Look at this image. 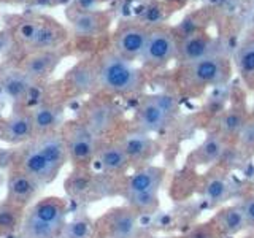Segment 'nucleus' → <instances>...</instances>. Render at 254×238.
Wrapping results in <instances>:
<instances>
[{"label":"nucleus","instance_id":"nucleus-1","mask_svg":"<svg viewBox=\"0 0 254 238\" xmlns=\"http://www.w3.org/2000/svg\"><path fill=\"white\" fill-rule=\"evenodd\" d=\"M99 86L100 91L108 94L127 95L141 89L143 75L141 71L116 53L105 54L97 60Z\"/></svg>","mask_w":254,"mask_h":238},{"label":"nucleus","instance_id":"nucleus-2","mask_svg":"<svg viewBox=\"0 0 254 238\" xmlns=\"http://www.w3.org/2000/svg\"><path fill=\"white\" fill-rule=\"evenodd\" d=\"M61 132L67 146L71 169H89L92 167L102 141L78 119L65 121L61 127Z\"/></svg>","mask_w":254,"mask_h":238},{"label":"nucleus","instance_id":"nucleus-3","mask_svg":"<svg viewBox=\"0 0 254 238\" xmlns=\"http://www.w3.org/2000/svg\"><path fill=\"white\" fill-rule=\"evenodd\" d=\"M177 111V102L167 94H154L143 99L135 113L138 132L154 133L164 130Z\"/></svg>","mask_w":254,"mask_h":238},{"label":"nucleus","instance_id":"nucleus-4","mask_svg":"<svg viewBox=\"0 0 254 238\" xmlns=\"http://www.w3.org/2000/svg\"><path fill=\"white\" fill-rule=\"evenodd\" d=\"M76 119L103 143V138L113 132L118 124L119 108L107 97H92L83 103Z\"/></svg>","mask_w":254,"mask_h":238},{"label":"nucleus","instance_id":"nucleus-5","mask_svg":"<svg viewBox=\"0 0 254 238\" xmlns=\"http://www.w3.org/2000/svg\"><path fill=\"white\" fill-rule=\"evenodd\" d=\"M110 175H97L89 169H71L70 175L64 181V190L70 200L78 203L95 202L105 195V184Z\"/></svg>","mask_w":254,"mask_h":238},{"label":"nucleus","instance_id":"nucleus-6","mask_svg":"<svg viewBox=\"0 0 254 238\" xmlns=\"http://www.w3.org/2000/svg\"><path fill=\"white\" fill-rule=\"evenodd\" d=\"M138 216L129 205L115 206L94 221V238H137Z\"/></svg>","mask_w":254,"mask_h":238},{"label":"nucleus","instance_id":"nucleus-7","mask_svg":"<svg viewBox=\"0 0 254 238\" xmlns=\"http://www.w3.org/2000/svg\"><path fill=\"white\" fill-rule=\"evenodd\" d=\"M99 89V68L97 60L94 59H83L76 62L61 79V92L64 99L94 94Z\"/></svg>","mask_w":254,"mask_h":238},{"label":"nucleus","instance_id":"nucleus-8","mask_svg":"<svg viewBox=\"0 0 254 238\" xmlns=\"http://www.w3.org/2000/svg\"><path fill=\"white\" fill-rule=\"evenodd\" d=\"M11 169L27 173L29 177L37 179L43 187L51 184V182L59 177V173L54 172L50 162L46 161V157L40 153V149L35 146L34 140L14 148V161H13Z\"/></svg>","mask_w":254,"mask_h":238},{"label":"nucleus","instance_id":"nucleus-9","mask_svg":"<svg viewBox=\"0 0 254 238\" xmlns=\"http://www.w3.org/2000/svg\"><path fill=\"white\" fill-rule=\"evenodd\" d=\"M68 32L61 22L50 18V16H38L34 19V32L24 46L27 53L58 50L67 42Z\"/></svg>","mask_w":254,"mask_h":238},{"label":"nucleus","instance_id":"nucleus-10","mask_svg":"<svg viewBox=\"0 0 254 238\" xmlns=\"http://www.w3.org/2000/svg\"><path fill=\"white\" fill-rule=\"evenodd\" d=\"M34 138V121L29 107H13L10 116L0 119V141L21 146Z\"/></svg>","mask_w":254,"mask_h":238},{"label":"nucleus","instance_id":"nucleus-11","mask_svg":"<svg viewBox=\"0 0 254 238\" xmlns=\"http://www.w3.org/2000/svg\"><path fill=\"white\" fill-rule=\"evenodd\" d=\"M178 56V42L172 32L165 29H154L148 32L146 45L141 59L148 65L161 67Z\"/></svg>","mask_w":254,"mask_h":238},{"label":"nucleus","instance_id":"nucleus-12","mask_svg":"<svg viewBox=\"0 0 254 238\" xmlns=\"http://www.w3.org/2000/svg\"><path fill=\"white\" fill-rule=\"evenodd\" d=\"M43 186L37 179L21 170L11 169L6 172V194L5 200L21 208H29L35 202Z\"/></svg>","mask_w":254,"mask_h":238},{"label":"nucleus","instance_id":"nucleus-13","mask_svg":"<svg viewBox=\"0 0 254 238\" xmlns=\"http://www.w3.org/2000/svg\"><path fill=\"white\" fill-rule=\"evenodd\" d=\"M67 53L64 48L58 50H48V51H37L29 53L19 63V70L24 71L27 76H30L37 83H43L50 78L54 70L58 68L61 60L65 58Z\"/></svg>","mask_w":254,"mask_h":238},{"label":"nucleus","instance_id":"nucleus-14","mask_svg":"<svg viewBox=\"0 0 254 238\" xmlns=\"http://www.w3.org/2000/svg\"><path fill=\"white\" fill-rule=\"evenodd\" d=\"M38 84L40 83L34 81L19 68L5 70L0 78V89L13 102L14 107H29V99H35Z\"/></svg>","mask_w":254,"mask_h":238},{"label":"nucleus","instance_id":"nucleus-15","mask_svg":"<svg viewBox=\"0 0 254 238\" xmlns=\"http://www.w3.org/2000/svg\"><path fill=\"white\" fill-rule=\"evenodd\" d=\"M32 121H34L35 138L42 135L61 130L64 121V100L62 99H43L37 105L30 107Z\"/></svg>","mask_w":254,"mask_h":238},{"label":"nucleus","instance_id":"nucleus-16","mask_svg":"<svg viewBox=\"0 0 254 238\" xmlns=\"http://www.w3.org/2000/svg\"><path fill=\"white\" fill-rule=\"evenodd\" d=\"M189 78L195 84L221 86L229 78L227 60L213 53L194 63H189Z\"/></svg>","mask_w":254,"mask_h":238},{"label":"nucleus","instance_id":"nucleus-17","mask_svg":"<svg viewBox=\"0 0 254 238\" xmlns=\"http://www.w3.org/2000/svg\"><path fill=\"white\" fill-rule=\"evenodd\" d=\"M26 211L46 224L64 230L67 226L68 200L58 195H46L35 200Z\"/></svg>","mask_w":254,"mask_h":238},{"label":"nucleus","instance_id":"nucleus-18","mask_svg":"<svg viewBox=\"0 0 254 238\" xmlns=\"http://www.w3.org/2000/svg\"><path fill=\"white\" fill-rule=\"evenodd\" d=\"M148 32L140 24H126L115 35V53L127 60L141 58L145 50Z\"/></svg>","mask_w":254,"mask_h":238},{"label":"nucleus","instance_id":"nucleus-19","mask_svg":"<svg viewBox=\"0 0 254 238\" xmlns=\"http://www.w3.org/2000/svg\"><path fill=\"white\" fill-rule=\"evenodd\" d=\"M165 179V169L159 165H145L135 170L124 182L123 195L138 192H159Z\"/></svg>","mask_w":254,"mask_h":238},{"label":"nucleus","instance_id":"nucleus-20","mask_svg":"<svg viewBox=\"0 0 254 238\" xmlns=\"http://www.w3.org/2000/svg\"><path fill=\"white\" fill-rule=\"evenodd\" d=\"M70 27L78 37H97L107 30L110 16L100 10L94 11H75L67 10Z\"/></svg>","mask_w":254,"mask_h":238},{"label":"nucleus","instance_id":"nucleus-21","mask_svg":"<svg viewBox=\"0 0 254 238\" xmlns=\"http://www.w3.org/2000/svg\"><path fill=\"white\" fill-rule=\"evenodd\" d=\"M124 149V153L129 159L130 165H137L138 169L145 167L148 161L154 157L156 154V143L148 133L143 132H133L127 133L126 137L119 141Z\"/></svg>","mask_w":254,"mask_h":238},{"label":"nucleus","instance_id":"nucleus-22","mask_svg":"<svg viewBox=\"0 0 254 238\" xmlns=\"http://www.w3.org/2000/svg\"><path fill=\"white\" fill-rule=\"evenodd\" d=\"M34 143H35V146L40 149V153L46 157V161L50 162V165L54 169V172L61 173V170L68 162L67 146H65V141H64L62 132L56 130L51 133L42 135V137L34 138Z\"/></svg>","mask_w":254,"mask_h":238},{"label":"nucleus","instance_id":"nucleus-23","mask_svg":"<svg viewBox=\"0 0 254 238\" xmlns=\"http://www.w3.org/2000/svg\"><path fill=\"white\" fill-rule=\"evenodd\" d=\"M95 161L99 162L102 173L110 175V177H119L130 167L129 159H127L119 141H103L99 148Z\"/></svg>","mask_w":254,"mask_h":238},{"label":"nucleus","instance_id":"nucleus-24","mask_svg":"<svg viewBox=\"0 0 254 238\" xmlns=\"http://www.w3.org/2000/svg\"><path fill=\"white\" fill-rule=\"evenodd\" d=\"M210 54H213V40L206 35L190 34L183 38L181 43H178V58L188 65Z\"/></svg>","mask_w":254,"mask_h":238},{"label":"nucleus","instance_id":"nucleus-25","mask_svg":"<svg viewBox=\"0 0 254 238\" xmlns=\"http://www.w3.org/2000/svg\"><path fill=\"white\" fill-rule=\"evenodd\" d=\"M226 153V141L221 133H208L192 153V161L197 165H213L219 162Z\"/></svg>","mask_w":254,"mask_h":238},{"label":"nucleus","instance_id":"nucleus-26","mask_svg":"<svg viewBox=\"0 0 254 238\" xmlns=\"http://www.w3.org/2000/svg\"><path fill=\"white\" fill-rule=\"evenodd\" d=\"M26 208L16 206L6 200L0 202V238H10L21 232Z\"/></svg>","mask_w":254,"mask_h":238},{"label":"nucleus","instance_id":"nucleus-27","mask_svg":"<svg viewBox=\"0 0 254 238\" xmlns=\"http://www.w3.org/2000/svg\"><path fill=\"white\" fill-rule=\"evenodd\" d=\"M216 224L219 229L227 235H237L240 234L243 229H246V221L245 216L238 205L226 206L216 214Z\"/></svg>","mask_w":254,"mask_h":238},{"label":"nucleus","instance_id":"nucleus-28","mask_svg":"<svg viewBox=\"0 0 254 238\" xmlns=\"http://www.w3.org/2000/svg\"><path fill=\"white\" fill-rule=\"evenodd\" d=\"M235 65L243 78H254V37H248L235 53Z\"/></svg>","mask_w":254,"mask_h":238},{"label":"nucleus","instance_id":"nucleus-29","mask_svg":"<svg viewBox=\"0 0 254 238\" xmlns=\"http://www.w3.org/2000/svg\"><path fill=\"white\" fill-rule=\"evenodd\" d=\"M62 238H94V221L89 214L78 213L67 221Z\"/></svg>","mask_w":254,"mask_h":238},{"label":"nucleus","instance_id":"nucleus-30","mask_svg":"<svg viewBox=\"0 0 254 238\" xmlns=\"http://www.w3.org/2000/svg\"><path fill=\"white\" fill-rule=\"evenodd\" d=\"M230 195V186L226 178L211 177L203 186V198L210 205L224 203Z\"/></svg>","mask_w":254,"mask_h":238},{"label":"nucleus","instance_id":"nucleus-31","mask_svg":"<svg viewBox=\"0 0 254 238\" xmlns=\"http://www.w3.org/2000/svg\"><path fill=\"white\" fill-rule=\"evenodd\" d=\"M246 124V116L242 110L232 108L222 113L219 119V133L222 137H238L243 125Z\"/></svg>","mask_w":254,"mask_h":238},{"label":"nucleus","instance_id":"nucleus-32","mask_svg":"<svg viewBox=\"0 0 254 238\" xmlns=\"http://www.w3.org/2000/svg\"><path fill=\"white\" fill-rule=\"evenodd\" d=\"M126 205L138 214H151L159 208V192H138L124 195Z\"/></svg>","mask_w":254,"mask_h":238},{"label":"nucleus","instance_id":"nucleus-33","mask_svg":"<svg viewBox=\"0 0 254 238\" xmlns=\"http://www.w3.org/2000/svg\"><path fill=\"white\" fill-rule=\"evenodd\" d=\"M238 141L245 151H254V121H246L242 132L238 133Z\"/></svg>","mask_w":254,"mask_h":238},{"label":"nucleus","instance_id":"nucleus-34","mask_svg":"<svg viewBox=\"0 0 254 238\" xmlns=\"http://www.w3.org/2000/svg\"><path fill=\"white\" fill-rule=\"evenodd\" d=\"M240 210L245 216L246 221V226L248 227H254V195H248L245 197L243 200L238 203Z\"/></svg>","mask_w":254,"mask_h":238},{"label":"nucleus","instance_id":"nucleus-35","mask_svg":"<svg viewBox=\"0 0 254 238\" xmlns=\"http://www.w3.org/2000/svg\"><path fill=\"white\" fill-rule=\"evenodd\" d=\"M103 0H71V5L68 10L75 11H94L97 10V6L100 5Z\"/></svg>","mask_w":254,"mask_h":238},{"label":"nucleus","instance_id":"nucleus-36","mask_svg":"<svg viewBox=\"0 0 254 238\" xmlns=\"http://www.w3.org/2000/svg\"><path fill=\"white\" fill-rule=\"evenodd\" d=\"M13 161H14V149L0 148V169H5L8 172L13 167Z\"/></svg>","mask_w":254,"mask_h":238},{"label":"nucleus","instance_id":"nucleus-37","mask_svg":"<svg viewBox=\"0 0 254 238\" xmlns=\"http://www.w3.org/2000/svg\"><path fill=\"white\" fill-rule=\"evenodd\" d=\"M13 43V34L10 30H2L0 32V53L6 51Z\"/></svg>","mask_w":254,"mask_h":238},{"label":"nucleus","instance_id":"nucleus-38","mask_svg":"<svg viewBox=\"0 0 254 238\" xmlns=\"http://www.w3.org/2000/svg\"><path fill=\"white\" fill-rule=\"evenodd\" d=\"M188 238H210V235L205 232V230H194Z\"/></svg>","mask_w":254,"mask_h":238},{"label":"nucleus","instance_id":"nucleus-39","mask_svg":"<svg viewBox=\"0 0 254 238\" xmlns=\"http://www.w3.org/2000/svg\"><path fill=\"white\" fill-rule=\"evenodd\" d=\"M13 2H18V3H29L30 0H13Z\"/></svg>","mask_w":254,"mask_h":238},{"label":"nucleus","instance_id":"nucleus-40","mask_svg":"<svg viewBox=\"0 0 254 238\" xmlns=\"http://www.w3.org/2000/svg\"><path fill=\"white\" fill-rule=\"evenodd\" d=\"M3 73H5V67H3V65H0V78H2Z\"/></svg>","mask_w":254,"mask_h":238},{"label":"nucleus","instance_id":"nucleus-41","mask_svg":"<svg viewBox=\"0 0 254 238\" xmlns=\"http://www.w3.org/2000/svg\"><path fill=\"white\" fill-rule=\"evenodd\" d=\"M253 195H254V181H253Z\"/></svg>","mask_w":254,"mask_h":238},{"label":"nucleus","instance_id":"nucleus-42","mask_svg":"<svg viewBox=\"0 0 254 238\" xmlns=\"http://www.w3.org/2000/svg\"><path fill=\"white\" fill-rule=\"evenodd\" d=\"M253 121H254V110H253Z\"/></svg>","mask_w":254,"mask_h":238},{"label":"nucleus","instance_id":"nucleus-43","mask_svg":"<svg viewBox=\"0 0 254 238\" xmlns=\"http://www.w3.org/2000/svg\"><path fill=\"white\" fill-rule=\"evenodd\" d=\"M0 184H2V177H0Z\"/></svg>","mask_w":254,"mask_h":238},{"label":"nucleus","instance_id":"nucleus-44","mask_svg":"<svg viewBox=\"0 0 254 238\" xmlns=\"http://www.w3.org/2000/svg\"><path fill=\"white\" fill-rule=\"evenodd\" d=\"M170 2H175V0H170Z\"/></svg>","mask_w":254,"mask_h":238}]
</instances>
